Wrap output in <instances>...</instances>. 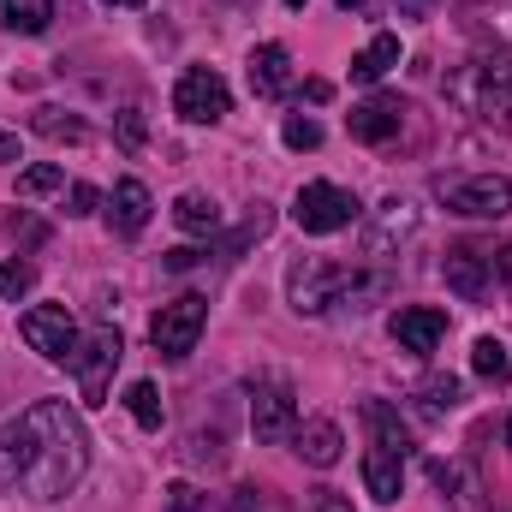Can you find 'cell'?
Returning <instances> with one entry per match:
<instances>
[{
    "label": "cell",
    "mask_w": 512,
    "mask_h": 512,
    "mask_svg": "<svg viewBox=\"0 0 512 512\" xmlns=\"http://www.w3.org/2000/svg\"><path fill=\"white\" fill-rule=\"evenodd\" d=\"M173 114H179V120H191V126H215V120H227V114H233L227 78H221V72H209V66L179 72V84H173Z\"/></svg>",
    "instance_id": "52a82bcc"
},
{
    "label": "cell",
    "mask_w": 512,
    "mask_h": 512,
    "mask_svg": "<svg viewBox=\"0 0 512 512\" xmlns=\"http://www.w3.org/2000/svg\"><path fill=\"white\" fill-rule=\"evenodd\" d=\"M364 489H370L382 507H393V501L405 495V459L387 453V447H370V453H364Z\"/></svg>",
    "instance_id": "ac0fdd59"
},
{
    "label": "cell",
    "mask_w": 512,
    "mask_h": 512,
    "mask_svg": "<svg viewBox=\"0 0 512 512\" xmlns=\"http://www.w3.org/2000/svg\"><path fill=\"white\" fill-rule=\"evenodd\" d=\"M203 322H209V298L203 292H185V298H173V304H161L155 310V322H149V340H155V352L161 358H191L197 352V340H203Z\"/></svg>",
    "instance_id": "277c9868"
},
{
    "label": "cell",
    "mask_w": 512,
    "mask_h": 512,
    "mask_svg": "<svg viewBox=\"0 0 512 512\" xmlns=\"http://www.w3.org/2000/svg\"><path fill=\"white\" fill-rule=\"evenodd\" d=\"M459 376H429V382H417V405H423V417H447L453 405H459Z\"/></svg>",
    "instance_id": "603a6c76"
},
{
    "label": "cell",
    "mask_w": 512,
    "mask_h": 512,
    "mask_svg": "<svg viewBox=\"0 0 512 512\" xmlns=\"http://www.w3.org/2000/svg\"><path fill=\"white\" fill-rule=\"evenodd\" d=\"M126 405H131V417H137L143 429H161V393H155V382H131Z\"/></svg>",
    "instance_id": "484cf974"
},
{
    "label": "cell",
    "mask_w": 512,
    "mask_h": 512,
    "mask_svg": "<svg viewBox=\"0 0 512 512\" xmlns=\"http://www.w3.org/2000/svg\"><path fill=\"white\" fill-rule=\"evenodd\" d=\"M167 495H173V501H167V507H173V512H197V507H203V501H197V489H191V483H173V489H167Z\"/></svg>",
    "instance_id": "1f68e13d"
},
{
    "label": "cell",
    "mask_w": 512,
    "mask_h": 512,
    "mask_svg": "<svg viewBox=\"0 0 512 512\" xmlns=\"http://www.w3.org/2000/svg\"><path fill=\"white\" fill-rule=\"evenodd\" d=\"M54 18V0H0V24L18 36H42Z\"/></svg>",
    "instance_id": "7402d4cb"
},
{
    "label": "cell",
    "mask_w": 512,
    "mask_h": 512,
    "mask_svg": "<svg viewBox=\"0 0 512 512\" xmlns=\"http://www.w3.org/2000/svg\"><path fill=\"white\" fill-rule=\"evenodd\" d=\"M310 507H316V512H352L346 501H340V489H316V495H310Z\"/></svg>",
    "instance_id": "d6a6232c"
},
{
    "label": "cell",
    "mask_w": 512,
    "mask_h": 512,
    "mask_svg": "<svg viewBox=\"0 0 512 512\" xmlns=\"http://www.w3.org/2000/svg\"><path fill=\"white\" fill-rule=\"evenodd\" d=\"M393 66H399V36L382 30V36H370V48L352 60V78H358V84H382Z\"/></svg>",
    "instance_id": "ffe728a7"
},
{
    "label": "cell",
    "mask_w": 512,
    "mask_h": 512,
    "mask_svg": "<svg viewBox=\"0 0 512 512\" xmlns=\"http://www.w3.org/2000/svg\"><path fill=\"white\" fill-rule=\"evenodd\" d=\"M507 435H512V429H507Z\"/></svg>",
    "instance_id": "60d3db41"
},
{
    "label": "cell",
    "mask_w": 512,
    "mask_h": 512,
    "mask_svg": "<svg viewBox=\"0 0 512 512\" xmlns=\"http://www.w3.org/2000/svg\"><path fill=\"white\" fill-rule=\"evenodd\" d=\"M0 161H18V137L12 131H0Z\"/></svg>",
    "instance_id": "d590c367"
},
{
    "label": "cell",
    "mask_w": 512,
    "mask_h": 512,
    "mask_svg": "<svg viewBox=\"0 0 512 512\" xmlns=\"http://www.w3.org/2000/svg\"><path fill=\"white\" fill-rule=\"evenodd\" d=\"M24 471H30V423L12 417V423H0V495H18Z\"/></svg>",
    "instance_id": "5bb4252c"
},
{
    "label": "cell",
    "mask_w": 512,
    "mask_h": 512,
    "mask_svg": "<svg viewBox=\"0 0 512 512\" xmlns=\"http://www.w3.org/2000/svg\"><path fill=\"white\" fill-rule=\"evenodd\" d=\"M340 6H346V12H364V6H370V0H340Z\"/></svg>",
    "instance_id": "8d00e7d4"
},
{
    "label": "cell",
    "mask_w": 512,
    "mask_h": 512,
    "mask_svg": "<svg viewBox=\"0 0 512 512\" xmlns=\"http://www.w3.org/2000/svg\"><path fill=\"white\" fill-rule=\"evenodd\" d=\"M24 340H30V352H42L48 364H66L72 358V346H78V322H72V310L66 304H36V310H24Z\"/></svg>",
    "instance_id": "9c48e42d"
},
{
    "label": "cell",
    "mask_w": 512,
    "mask_h": 512,
    "mask_svg": "<svg viewBox=\"0 0 512 512\" xmlns=\"http://www.w3.org/2000/svg\"><path fill=\"white\" fill-rule=\"evenodd\" d=\"M399 120H405V102H387V96H376V102H358V108L346 114V126H352V137H358V143H387V137L399 131Z\"/></svg>",
    "instance_id": "2e32d148"
},
{
    "label": "cell",
    "mask_w": 512,
    "mask_h": 512,
    "mask_svg": "<svg viewBox=\"0 0 512 512\" xmlns=\"http://www.w3.org/2000/svg\"><path fill=\"white\" fill-rule=\"evenodd\" d=\"M393 12L417 24V18H429V12H435V0H393Z\"/></svg>",
    "instance_id": "836d02e7"
},
{
    "label": "cell",
    "mask_w": 512,
    "mask_h": 512,
    "mask_svg": "<svg viewBox=\"0 0 512 512\" xmlns=\"http://www.w3.org/2000/svg\"><path fill=\"white\" fill-rule=\"evenodd\" d=\"M292 221L304 227V233H340V227H352L358 221V197L346 191V185H328V179H316V185H304L298 191V203H292Z\"/></svg>",
    "instance_id": "ba28073f"
},
{
    "label": "cell",
    "mask_w": 512,
    "mask_h": 512,
    "mask_svg": "<svg viewBox=\"0 0 512 512\" xmlns=\"http://www.w3.org/2000/svg\"><path fill=\"white\" fill-rule=\"evenodd\" d=\"M435 191H441V203H447L453 215H465V221H501V215H512V179H501V173L441 179Z\"/></svg>",
    "instance_id": "8992f818"
},
{
    "label": "cell",
    "mask_w": 512,
    "mask_h": 512,
    "mask_svg": "<svg viewBox=\"0 0 512 512\" xmlns=\"http://www.w3.org/2000/svg\"><path fill=\"white\" fill-rule=\"evenodd\" d=\"M120 358H126V340H120V328H108V322H102V328L78 334V346H72L66 370H72V382H78V399H84V405H102V399H108Z\"/></svg>",
    "instance_id": "7a4b0ae2"
},
{
    "label": "cell",
    "mask_w": 512,
    "mask_h": 512,
    "mask_svg": "<svg viewBox=\"0 0 512 512\" xmlns=\"http://www.w3.org/2000/svg\"><path fill=\"white\" fill-rule=\"evenodd\" d=\"M251 90L256 96H286V90H292V54H286L280 42L251 48Z\"/></svg>",
    "instance_id": "e0dca14e"
},
{
    "label": "cell",
    "mask_w": 512,
    "mask_h": 512,
    "mask_svg": "<svg viewBox=\"0 0 512 512\" xmlns=\"http://www.w3.org/2000/svg\"><path fill=\"white\" fill-rule=\"evenodd\" d=\"M346 286H352V274L334 268V262H322V256H304V262H292V274H286V292H292V310H298V316L334 310V304L346 298Z\"/></svg>",
    "instance_id": "5b68a950"
},
{
    "label": "cell",
    "mask_w": 512,
    "mask_h": 512,
    "mask_svg": "<svg viewBox=\"0 0 512 512\" xmlns=\"http://www.w3.org/2000/svg\"><path fill=\"white\" fill-rule=\"evenodd\" d=\"M364 423L376 429V447H387V453H399V459L411 453V435H405V423H399V411H393L387 399H370V405H364Z\"/></svg>",
    "instance_id": "44dd1931"
},
{
    "label": "cell",
    "mask_w": 512,
    "mask_h": 512,
    "mask_svg": "<svg viewBox=\"0 0 512 512\" xmlns=\"http://www.w3.org/2000/svg\"><path fill=\"white\" fill-rule=\"evenodd\" d=\"M393 340L405 346V352H435L441 340H447V310H435V304H405V310H393Z\"/></svg>",
    "instance_id": "8fae6325"
},
{
    "label": "cell",
    "mask_w": 512,
    "mask_h": 512,
    "mask_svg": "<svg viewBox=\"0 0 512 512\" xmlns=\"http://www.w3.org/2000/svg\"><path fill=\"white\" fill-rule=\"evenodd\" d=\"M280 137H286V149H316V143H322V126L304 120V114H292V120L280 126Z\"/></svg>",
    "instance_id": "f1b7e54d"
},
{
    "label": "cell",
    "mask_w": 512,
    "mask_h": 512,
    "mask_svg": "<svg viewBox=\"0 0 512 512\" xmlns=\"http://www.w3.org/2000/svg\"><path fill=\"white\" fill-rule=\"evenodd\" d=\"M36 286V268L30 262H0V298H24Z\"/></svg>",
    "instance_id": "83f0119b"
},
{
    "label": "cell",
    "mask_w": 512,
    "mask_h": 512,
    "mask_svg": "<svg viewBox=\"0 0 512 512\" xmlns=\"http://www.w3.org/2000/svg\"><path fill=\"white\" fill-rule=\"evenodd\" d=\"M66 203H72L66 215H96V203H102V191H96V185H72V191H66Z\"/></svg>",
    "instance_id": "f546056e"
},
{
    "label": "cell",
    "mask_w": 512,
    "mask_h": 512,
    "mask_svg": "<svg viewBox=\"0 0 512 512\" xmlns=\"http://www.w3.org/2000/svg\"><path fill=\"white\" fill-rule=\"evenodd\" d=\"M251 429L256 441H292L298 429V399L286 382H256L251 387Z\"/></svg>",
    "instance_id": "30bf717a"
},
{
    "label": "cell",
    "mask_w": 512,
    "mask_h": 512,
    "mask_svg": "<svg viewBox=\"0 0 512 512\" xmlns=\"http://www.w3.org/2000/svg\"><path fill=\"white\" fill-rule=\"evenodd\" d=\"M501 274H507V280H512V251H501Z\"/></svg>",
    "instance_id": "74e56055"
},
{
    "label": "cell",
    "mask_w": 512,
    "mask_h": 512,
    "mask_svg": "<svg viewBox=\"0 0 512 512\" xmlns=\"http://www.w3.org/2000/svg\"><path fill=\"white\" fill-rule=\"evenodd\" d=\"M149 209H155L149 185H143V179H120V185H114V203H108V221H114V233L137 239V233L149 227Z\"/></svg>",
    "instance_id": "9a60e30c"
},
{
    "label": "cell",
    "mask_w": 512,
    "mask_h": 512,
    "mask_svg": "<svg viewBox=\"0 0 512 512\" xmlns=\"http://www.w3.org/2000/svg\"><path fill=\"white\" fill-rule=\"evenodd\" d=\"M120 143H126V149H137V143H143V114H137V108H131V114H120Z\"/></svg>",
    "instance_id": "4dcf8cb0"
},
{
    "label": "cell",
    "mask_w": 512,
    "mask_h": 512,
    "mask_svg": "<svg viewBox=\"0 0 512 512\" xmlns=\"http://www.w3.org/2000/svg\"><path fill=\"white\" fill-rule=\"evenodd\" d=\"M447 286L459 292V298H483L489 286H495V256L477 251V245H459V251H447Z\"/></svg>",
    "instance_id": "7c38bea8"
},
{
    "label": "cell",
    "mask_w": 512,
    "mask_h": 512,
    "mask_svg": "<svg viewBox=\"0 0 512 512\" xmlns=\"http://www.w3.org/2000/svg\"><path fill=\"white\" fill-rule=\"evenodd\" d=\"M173 221H179V233L209 239V233H221V203H215V197H203V191H185V197L173 203Z\"/></svg>",
    "instance_id": "d6986e66"
},
{
    "label": "cell",
    "mask_w": 512,
    "mask_h": 512,
    "mask_svg": "<svg viewBox=\"0 0 512 512\" xmlns=\"http://www.w3.org/2000/svg\"><path fill=\"white\" fill-rule=\"evenodd\" d=\"M48 191H66V173H60L54 161H42V167H24V173H18V197H48Z\"/></svg>",
    "instance_id": "d4e9b609"
},
{
    "label": "cell",
    "mask_w": 512,
    "mask_h": 512,
    "mask_svg": "<svg viewBox=\"0 0 512 512\" xmlns=\"http://www.w3.org/2000/svg\"><path fill=\"white\" fill-rule=\"evenodd\" d=\"M30 423V471H24V489L30 501H66L84 471H90V435H84V417L66 405V399H36L24 411Z\"/></svg>",
    "instance_id": "6da1fadb"
},
{
    "label": "cell",
    "mask_w": 512,
    "mask_h": 512,
    "mask_svg": "<svg viewBox=\"0 0 512 512\" xmlns=\"http://www.w3.org/2000/svg\"><path fill=\"white\" fill-rule=\"evenodd\" d=\"M286 6H304V0H286Z\"/></svg>",
    "instance_id": "ab89813d"
},
{
    "label": "cell",
    "mask_w": 512,
    "mask_h": 512,
    "mask_svg": "<svg viewBox=\"0 0 512 512\" xmlns=\"http://www.w3.org/2000/svg\"><path fill=\"white\" fill-rule=\"evenodd\" d=\"M447 90H453V102H465V108L483 114V120H512V54L471 60Z\"/></svg>",
    "instance_id": "3957f363"
},
{
    "label": "cell",
    "mask_w": 512,
    "mask_h": 512,
    "mask_svg": "<svg viewBox=\"0 0 512 512\" xmlns=\"http://www.w3.org/2000/svg\"><path fill=\"white\" fill-rule=\"evenodd\" d=\"M108 6H143V0H108Z\"/></svg>",
    "instance_id": "f35d334b"
},
{
    "label": "cell",
    "mask_w": 512,
    "mask_h": 512,
    "mask_svg": "<svg viewBox=\"0 0 512 512\" xmlns=\"http://www.w3.org/2000/svg\"><path fill=\"white\" fill-rule=\"evenodd\" d=\"M471 370H477V376H489V382H507V376H512V358H507V346L483 334V340L471 346Z\"/></svg>",
    "instance_id": "cb8c5ba5"
},
{
    "label": "cell",
    "mask_w": 512,
    "mask_h": 512,
    "mask_svg": "<svg viewBox=\"0 0 512 512\" xmlns=\"http://www.w3.org/2000/svg\"><path fill=\"white\" fill-rule=\"evenodd\" d=\"M340 447H346V435H340V423H328V417H310V423L292 429V453H298L304 465H316V471L340 465Z\"/></svg>",
    "instance_id": "4fadbf2b"
},
{
    "label": "cell",
    "mask_w": 512,
    "mask_h": 512,
    "mask_svg": "<svg viewBox=\"0 0 512 512\" xmlns=\"http://www.w3.org/2000/svg\"><path fill=\"white\" fill-rule=\"evenodd\" d=\"M191 262H203L191 245H185V251H167V268H173V274H179V268H191Z\"/></svg>",
    "instance_id": "e575fe53"
},
{
    "label": "cell",
    "mask_w": 512,
    "mask_h": 512,
    "mask_svg": "<svg viewBox=\"0 0 512 512\" xmlns=\"http://www.w3.org/2000/svg\"><path fill=\"white\" fill-rule=\"evenodd\" d=\"M36 131L54 137V143H84V137H90L84 120H72V114H60V108H42V114H36Z\"/></svg>",
    "instance_id": "4316f807"
}]
</instances>
